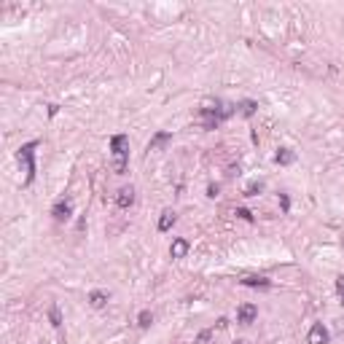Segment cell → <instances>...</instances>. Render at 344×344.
<instances>
[{
  "label": "cell",
  "mask_w": 344,
  "mask_h": 344,
  "mask_svg": "<svg viewBox=\"0 0 344 344\" xmlns=\"http://www.w3.org/2000/svg\"><path fill=\"white\" fill-rule=\"evenodd\" d=\"M116 204L121 210H127V207H132L135 204V188L132 186H124V188H118V194H116Z\"/></svg>",
  "instance_id": "6"
},
{
  "label": "cell",
  "mask_w": 344,
  "mask_h": 344,
  "mask_svg": "<svg viewBox=\"0 0 344 344\" xmlns=\"http://www.w3.org/2000/svg\"><path fill=\"white\" fill-rule=\"evenodd\" d=\"M261 188H263V183L258 180V183H250L248 188H245V196H256V194H261Z\"/></svg>",
  "instance_id": "17"
},
{
  "label": "cell",
  "mask_w": 344,
  "mask_h": 344,
  "mask_svg": "<svg viewBox=\"0 0 344 344\" xmlns=\"http://www.w3.org/2000/svg\"><path fill=\"white\" fill-rule=\"evenodd\" d=\"M237 215H240L242 221H253V213H250V210H237Z\"/></svg>",
  "instance_id": "20"
},
{
  "label": "cell",
  "mask_w": 344,
  "mask_h": 344,
  "mask_svg": "<svg viewBox=\"0 0 344 344\" xmlns=\"http://www.w3.org/2000/svg\"><path fill=\"white\" fill-rule=\"evenodd\" d=\"M234 344H248V342H234Z\"/></svg>",
  "instance_id": "23"
},
{
  "label": "cell",
  "mask_w": 344,
  "mask_h": 344,
  "mask_svg": "<svg viewBox=\"0 0 344 344\" xmlns=\"http://www.w3.org/2000/svg\"><path fill=\"white\" fill-rule=\"evenodd\" d=\"M234 113V105H226L221 100H215L213 105H204L202 108V121H204V129H215L221 121H226V118Z\"/></svg>",
  "instance_id": "2"
},
{
  "label": "cell",
  "mask_w": 344,
  "mask_h": 344,
  "mask_svg": "<svg viewBox=\"0 0 344 344\" xmlns=\"http://www.w3.org/2000/svg\"><path fill=\"white\" fill-rule=\"evenodd\" d=\"M242 285H245V288H269L272 282H269L266 277H245Z\"/></svg>",
  "instance_id": "12"
},
{
  "label": "cell",
  "mask_w": 344,
  "mask_h": 344,
  "mask_svg": "<svg viewBox=\"0 0 344 344\" xmlns=\"http://www.w3.org/2000/svg\"><path fill=\"white\" fill-rule=\"evenodd\" d=\"M89 304L94 309H102L105 304H108V293H102V290H91V296H89Z\"/></svg>",
  "instance_id": "10"
},
{
  "label": "cell",
  "mask_w": 344,
  "mask_h": 344,
  "mask_svg": "<svg viewBox=\"0 0 344 344\" xmlns=\"http://www.w3.org/2000/svg\"><path fill=\"white\" fill-rule=\"evenodd\" d=\"M110 156H113V172L124 175L129 164V137L127 135H113L110 137Z\"/></svg>",
  "instance_id": "1"
},
{
  "label": "cell",
  "mask_w": 344,
  "mask_h": 344,
  "mask_svg": "<svg viewBox=\"0 0 344 344\" xmlns=\"http://www.w3.org/2000/svg\"><path fill=\"white\" fill-rule=\"evenodd\" d=\"M256 108H258V105H256L253 100H242V102H240V113H242V116H253Z\"/></svg>",
  "instance_id": "14"
},
{
  "label": "cell",
  "mask_w": 344,
  "mask_h": 344,
  "mask_svg": "<svg viewBox=\"0 0 344 344\" xmlns=\"http://www.w3.org/2000/svg\"><path fill=\"white\" fill-rule=\"evenodd\" d=\"M328 339H331V334L323 323H315L307 334V344H328Z\"/></svg>",
  "instance_id": "4"
},
{
  "label": "cell",
  "mask_w": 344,
  "mask_h": 344,
  "mask_svg": "<svg viewBox=\"0 0 344 344\" xmlns=\"http://www.w3.org/2000/svg\"><path fill=\"white\" fill-rule=\"evenodd\" d=\"M172 140V135L170 132H156L154 137H151V143H148V151H159L162 145H167Z\"/></svg>",
  "instance_id": "9"
},
{
  "label": "cell",
  "mask_w": 344,
  "mask_h": 344,
  "mask_svg": "<svg viewBox=\"0 0 344 344\" xmlns=\"http://www.w3.org/2000/svg\"><path fill=\"white\" fill-rule=\"evenodd\" d=\"M218 191H221L218 186H210V188H207V196H213V199H215V196H218Z\"/></svg>",
  "instance_id": "22"
},
{
  "label": "cell",
  "mask_w": 344,
  "mask_h": 344,
  "mask_svg": "<svg viewBox=\"0 0 344 344\" xmlns=\"http://www.w3.org/2000/svg\"><path fill=\"white\" fill-rule=\"evenodd\" d=\"M70 213H73V204H70L68 199H59L54 207H51V215H54L57 221H68Z\"/></svg>",
  "instance_id": "7"
},
{
  "label": "cell",
  "mask_w": 344,
  "mask_h": 344,
  "mask_svg": "<svg viewBox=\"0 0 344 344\" xmlns=\"http://www.w3.org/2000/svg\"><path fill=\"white\" fill-rule=\"evenodd\" d=\"M35 148L38 143H24L22 148H19V162L24 164V170H27V177H24V186H30L32 180H35Z\"/></svg>",
  "instance_id": "3"
},
{
  "label": "cell",
  "mask_w": 344,
  "mask_h": 344,
  "mask_svg": "<svg viewBox=\"0 0 344 344\" xmlns=\"http://www.w3.org/2000/svg\"><path fill=\"white\" fill-rule=\"evenodd\" d=\"M277 164H282V167H288V164H293L296 162V154H293V151H288V148H280V151H277Z\"/></svg>",
  "instance_id": "11"
},
{
  "label": "cell",
  "mask_w": 344,
  "mask_h": 344,
  "mask_svg": "<svg viewBox=\"0 0 344 344\" xmlns=\"http://www.w3.org/2000/svg\"><path fill=\"white\" fill-rule=\"evenodd\" d=\"M280 204H282V210H285V213H288V207H290V199H288L285 194H280Z\"/></svg>",
  "instance_id": "21"
},
{
  "label": "cell",
  "mask_w": 344,
  "mask_h": 344,
  "mask_svg": "<svg viewBox=\"0 0 344 344\" xmlns=\"http://www.w3.org/2000/svg\"><path fill=\"white\" fill-rule=\"evenodd\" d=\"M256 317H258V307H256V304H242V307L237 309V323H242V326L256 323Z\"/></svg>",
  "instance_id": "5"
},
{
  "label": "cell",
  "mask_w": 344,
  "mask_h": 344,
  "mask_svg": "<svg viewBox=\"0 0 344 344\" xmlns=\"http://www.w3.org/2000/svg\"><path fill=\"white\" fill-rule=\"evenodd\" d=\"M186 253H188V240H180V237L172 240V245H170V256L172 258H183Z\"/></svg>",
  "instance_id": "8"
},
{
  "label": "cell",
  "mask_w": 344,
  "mask_h": 344,
  "mask_svg": "<svg viewBox=\"0 0 344 344\" xmlns=\"http://www.w3.org/2000/svg\"><path fill=\"white\" fill-rule=\"evenodd\" d=\"M151 323H154V315H151L148 309H143V312L137 315V326H140V328H148Z\"/></svg>",
  "instance_id": "15"
},
{
  "label": "cell",
  "mask_w": 344,
  "mask_h": 344,
  "mask_svg": "<svg viewBox=\"0 0 344 344\" xmlns=\"http://www.w3.org/2000/svg\"><path fill=\"white\" fill-rule=\"evenodd\" d=\"M49 320H51V326H62V315H59V307H57V304H51Z\"/></svg>",
  "instance_id": "16"
},
{
  "label": "cell",
  "mask_w": 344,
  "mask_h": 344,
  "mask_svg": "<svg viewBox=\"0 0 344 344\" xmlns=\"http://www.w3.org/2000/svg\"><path fill=\"white\" fill-rule=\"evenodd\" d=\"M213 334H215V331H202V334L196 336V344H204V342H210V339H213Z\"/></svg>",
  "instance_id": "19"
},
{
  "label": "cell",
  "mask_w": 344,
  "mask_h": 344,
  "mask_svg": "<svg viewBox=\"0 0 344 344\" xmlns=\"http://www.w3.org/2000/svg\"><path fill=\"white\" fill-rule=\"evenodd\" d=\"M336 293H339V299H342V304H344V274L336 277Z\"/></svg>",
  "instance_id": "18"
},
{
  "label": "cell",
  "mask_w": 344,
  "mask_h": 344,
  "mask_svg": "<svg viewBox=\"0 0 344 344\" xmlns=\"http://www.w3.org/2000/svg\"><path fill=\"white\" fill-rule=\"evenodd\" d=\"M172 223H175V213H172V210H164L162 218H159V231H170Z\"/></svg>",
  "instance_id": "13"
}]
</instances>
